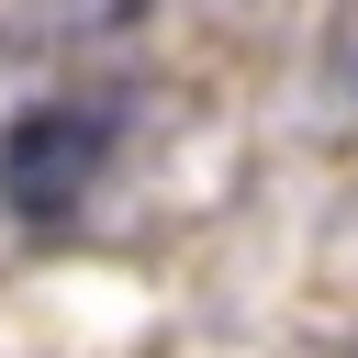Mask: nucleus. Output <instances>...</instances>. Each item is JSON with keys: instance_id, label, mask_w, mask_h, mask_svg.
<instances>
[{"instance_id": "obj_1", "label": "nucleus", "mask_w": 358, "mask_h": 358, "mask_svg": "<svg viewBox=\"0 0 358 358\" xmlns=\"http://www.w3.org/2000/svg\"><path fill=\"white\" fill-rule=\"evenodd\" d=\"M101 168H112V112H90V101H34L0 123V201L22 224L78 213Z\"/></svg>"}]
</instances>
